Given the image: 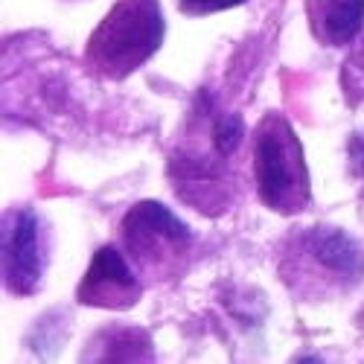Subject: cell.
Here are the masks:
<instances>
[{
    "label": "cell",
    "instance_id": "6",
    "mask_svg": "<svg viewBox=\"0 0 364 364\" xmlns=\"http://www.w3.org/2000/svg\"><path fill=\"white\" fill-rule=\"evenodd\" d=\"M143 286L137 280V268L129 257L114 245H102L90 259L85 277L76 289V300L97 309H129L140 300Z\"/></svg>",
    "mask_w": 364,
    "mask_h": 364
},
{
    "label": "cell",
    "instance_id": "3",
    "mask_svg": "<svg viewBox=\"0 0 364 364\" xmlns=\"http://www.w3.org/2000/svg\"><path fill=\"white\" fill-rule=\"evenodd\" d=\"M254 184L259 201L283 216H297L312 201V181L294 126L283 114H265L254 134Z\"/></svg>",
    "mask_w": 364,
    "mask_h": 364
},
{
    "label": "cell",
    "instance_id": "9",
    "mask_svg": "<svg viewBox=\"0 0 364 364\" xmlns=\"http://www.w3.org/2000/svg\"><path fill=\"white\" fill-rule=\"evenodd\" d=\"M341 87L350 105H361L364 102V33L353 41V50L344 58L341 68Z\"/></svg>",
    "mask_w": 364,
    "mask_h": 364
},
{
    "label": "cell",
    "instance_id": "1",
    "mask_svg": "<svg viewBox=\"0 0 364 364\" xmlns=\"http://www.w3.org/2000/svg\"><path fill=\"white\" fill-rule=\"evenodd\" d=\"M280 277L303 300L341 297L364 280V248L344 228H303L286 239Z\"/></svg>",
    "mask_w": 364,
    "mask_h": 364
},
{
    "label": "cell",
    "instance_id": "4",
    "mask_svg": "<svg viewBox=\"0 0 364 364\" xmlns=\"http://www.w3.org/2000/svg\"><path fill=\"white\" fill-rule=\"evenodd\" d=\"M119 236L137 274L151 280L178 277L196 245L193 230L161 201H137L123 216Z\"/></svg>",
    "mask_w": 364,
    "mask_h": 364
},
{
    "label": "cell",
    "instance_id": "5",
    "mask_svg": "<svg viewBox=\"0 0 364 364\" xmlns=\"http://www.w3.org/2000/svg\"><path fill=\"white\" fill-rule=\"evenodd\" d=\"M50 239L41 216L33 207H18L6 216L4 228V283L12 294L29 297L38 291L47 259H50Z\"/></svg>",
    "mask_w": 364,
    "mask_h": 364
},
{
    "label": "cell",
    "instance_id": "10",
    "mask_svg": "<svg viewBox=\"0 0 364 364\" xmlns=\"http://www.w3.org/2000/svg\"><path fill=\"white\" fill-rule=\"evenodd\" d=\"M245 140V123H242L239 114H219L210 126V143L213 151H219L222 158H230L233 151Z\"/></svg>",
    "mask_w": 364,
    "mask_h": 364
},
{
    "label": "cell",
    "instance_id": "12",
    "mask_svg": "<svg viewBox=\"0 0 364 364\" xmlns=\"http://www.w3.org/2000/svg\"><path fill=\"white\" fill-rule=\"evenodd\" d=\"M347 161H350L353 178L364 181V132H353V137L347 143Z\"/></svg>",
    "mask_w": 364,
    "mask_h": 364
},
{
    "label": "cell",
    "instance_id": "2",
    "mask_svg": "<svg viewBox=\"0 0 364 364\" xmlns=\"http://www.w3.org/2000/svg\"><path fill=\"white\" fill-rule=\"evenodd\" d=\"M164 36L166 21L158 0H117L87 38L85 65L100 79L119 82L158 53Z\"/></svg>",
    "mask_w": 364,
    "mask_h": 364
},
{
    "label": "cell",
    "instance_id": "7",
    "mask_svg": "<svg viewBox=\"0 0 364 364\" xmlns=\"http://www.w3.org/2000/svg\"><path fill=\"white\" fill-rule=\"evenodd\" d=\"M169 178L172 190L201 213L216 216L228 207L225 158L210 161L201 155H181L178 151L169 161Z\"/></svg>",
    "mask_w": 364,
    "mask_h": 364
},
{
    "label": "cell",
    "instance_id": "11",
    "mask_svg": "<svg viewBox=\"0 0 364 364\" xmlns=\"http://www.w3.org/2000/svg\"><path fill=\"white\" fill-rule=\"evenodd\" d=\"M248 0H178V9L190 15V18H207L213 12H222V9H233V6H242Z\"/></svg>",
    "mask_w": 364,
    "mask_h": 364
},
{
    "label": "cell",
    "instance_id": "8",
    "mask_svg": "<svg viewBox=\"0 0 364 364\" xmlns=\"http://www.w3.org/2000/svg\"><path fill=\"white\" fill-rule=\"evenodd\" d=\"M312 36L326 47H341L361 36L364 0H309L306 4Z\"/></svg>",
    "mask_w": 364,
    "mask_h": 364
}]
</instances>
